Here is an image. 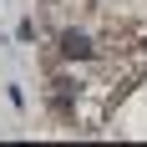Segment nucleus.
I'll list each match as a JSON object with an SVG mask.
<instances>
[{
  "instance_id": "f257e3e1",
  "label": "nucleus",
  "mask_w": 147,
  "mask_h": 147,
  "mask_svg": "<svg viewBox=\"0 0 147 147\" xmlns=\"http://www.w3.org/2000/svg\"><path fill=\"white\" fill-rule=\"evenodd\" d=\"M61 56H71V61H86V56H91V41L81 36V30H66V36H61Z\"/></svg>"
}]
</instances>
